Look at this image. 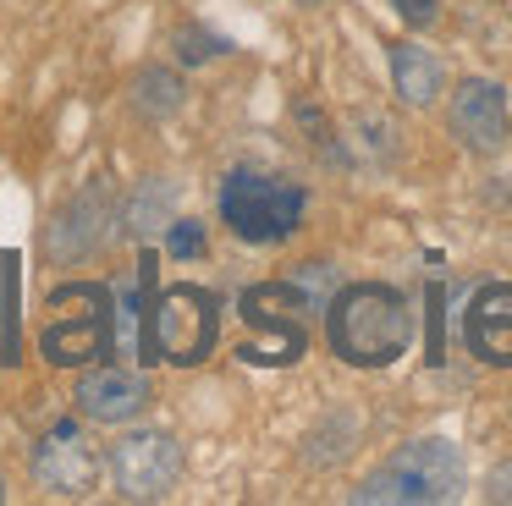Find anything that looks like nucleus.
Listing matches in <instances>:
<instances>
[{
    "instance_id": "1",
    "label": "nucleus",
    "mask_w": 512,
    "mask_h": 506,
    "mask_svg": "<svg viewBox=\"0 0 512 506\" xmlns=\"http://www.w3.org/2000/svg\"><path fill=\"white\" fill-rule=\"evenodd\" d=\"M325 336L353 369H386L413 347V303L386 281H353L325 303Z\"/></svg>"
},
{
    "instance_id": "2",
    "label": "nucleus",
    "mask_w": 512,
    "mask_h": 506,
    "mask_svg": "<svg viewBox=\"0 0 512 506\" xmlns=\"http://www.w3.org/2000/svg\"><path fill=\"white\" fill-rule=\"evenodd\" d=\"M463 495V451L441 435L397 446L364 484L353 490L358 506H435Z\"/></svg>"
},
{
    "instance_id": "3",
    "label": "nucleus",
    "mask_w": 512,
    "mask_h": 506,
    "mask_svg": "<svg viewBox=\"0 0 512 506\" xmlns=\"http://www.w3.org/2000/svg\"><path fill=\"white\" fill-rule=\"evenodd\" d=\"M303 204H309V193L270 171H232L221 182V220L232 226V237L259 242V248L287 242L303 226Z\"/></svg>"
},
{
    "instance_id": "4",
    "label": "nucleus",
    "mask_w": 512,
    "mask_h": 506,
    "mask_svg": "<svg viewBox=\"0 0 512 506\" xmlns=\"http://www.w3.org/2000/svg\"><path fill=\"white\" fill-rule=\"evenodd\" d=\"M221 341V303L215 292L193 281H171L166 292L155 297V314H149V352L160 363H177V369H193L204 363Z\"/></svg>"
},
{
    "instance_id": "5",
    "label": "nucleus",
    "mask_w": 512,
    "mask_h": 506,
    "mask_svg": "<svg viewBox=\"0 0 512 506\" xmlns=\"http://www.w3.org/2000/svg\"><path fill=\"white\" fill-rule=\"evenodd\" d=\"M105 468L122 501H166L182 479V440L171 429H127L111 440Z\"/></svg>"
},
{
    "instance_id": "6",
    "label": "nucleus",
    "mask_w": 512,
    "mask_h": 506,
    "mask_svg": "<svg viewBox=\"0 0 512 506\" xmlns=\"http://www.w3.org/2000/svg\"><path fill=\"white\" fill-rule=\"evenodd\" d=\"M314 308V297L303 292L298 281H265L243 292V319L259 330L265 341L243 347L248 363H292L309 347V330H303V314Z\"/></svg>"
},
{
    "instance_id": "7",
    "label": "nucleus",
    "mask_w": 512,
    "mask_h": 506,
    "mask_svg": "<svg viewBox=\"0 0 512 506\" xmlns=\"http://www.w3.org/2000/svg\"><path fill=\"white\" fill-rule=\"evenodd\" d=\"M34 479L45 484L50 495H61V501H83V495H94V484H100V451H94V440L83 435V424L56 418V424L39 435Z\"/></svg>"
},
{
    "instance_id": "8",
    "label": "nucleus",
    "mask_w": 512,
    "mask_h": 506,
    "mask_svg": "<svg viewBox=\"0 0 512 506\" xmlns=\"http://www.w3.org/2000/svg\"><path fill=\"white\" fill-rule=\"evenodd\" d=\"M446 127L468 154H496L512 132V110H507V88L496 77H463L446 105Z\"/></svg>"
},
{
    "instance_id": "9",
    "label": "nucleus",
    "mask_w": 512,
    "mask_h": 506,
    "mask_svg": "<svg viewBox=\"0 0 512 506\" xmlns=\"http://www.w3.org/2000/svg\"><path fill=\"white\" fill-rule=\"evenodd\" d=\"M105 226H111V187L94 182V187L72 193L67 204L56 209V220H50V231H45L50 259H61V264L89 259V253L105 242Z\"/></svg>"
},
{
    "instance_id": "10",
    "label": "nucleus",
    "mask_w": 512,
    "mask_h": 506,
    "mask_svg": "<svg viewBox=\"0 0 512 506\" xmlns=\"http://www.w3.org/2000/svg\"><path fill=\"white\" fill-rule=\"evenodd\" d=\"M83 418L94 424H133L149 407V380L138 369H122V363H105V369H89L72 391Z\"/></svg>"
},
{
    "instance_id": "11",
    "label": "nucleus",
    "mask_w": 512,
    "mask_h": 506,
    "mask_svg": "<svg viewBox=\"0 0 512 506\" xmlns=\"http://www.w3.org/2000/svg\"><path fill=\"white\" fill-rule=\"evenodd\" d=\"M468 352L512 369V281H496L468 303Z\"/></svg>"
},
{
    "instance_id": "12",
    "label": "nucleus",
    "mask_w": 512,
    "mask_h": 506,
    "mask_svg": "<svg viewBox=\"0 0 512 506\" xmlns=\"http://www.w3.org/2000/svg\"><path fill=\"white\" fill-rule=\"evenodd\" d=\"M105 341H111V325H105V297H89V314L83 319H61V325L45 330V358L50 363H83V358H100Z\"/></svg>"
},
{
    "instance_id": "13",
    "label": "nucleus",
    "mask_w": 512,
    "mask_h": 506,
    "mask_svg": "<svg viewBox=\"0 0 512 506\" xmlns=\"http://www.w3.org/2000/svg\"><path fill=\"white\" fill-rule=\"evenodd\" d=\"M441 83H446V72H441V61H435L424 44H413V39L391 44V88H397L402 105H413V110L435 105Z\"/></svg>"
},
{
    "instance_id": "14",
    "label": "nucleus",
    "mask_w": 512,
    "mask_h": 506,
    "mask_svg": "<svg viewBox=\"0 0 512 506\" xmlns=\"http://www.w3.org/2000/svg\"><path fill=\"white\" fill-rule=\"evenodd\" d=\"M122 220H127L133 237H155V231H166L171 226V182L166 176H149V182L127 198Z\"/></svg>"
},
{
    "instance_id": "15",
    "label": "nucleus",
    "mask_w": 512,
    "mask_h": 506,
    "mask_svg": "<svg viewBox=\"0 0 512 506\" xmlns=\"http://www.w3.org/2000/svg\"><path fill=\"white\" fill-rule=\"evenodd\" d=\"M182 77L171 72V66H144L138 72V83H133V105L144 110V116H155V121H166V116H177L182 110Z\"/></svg>"
},
{
    "instance_id": "16",
    "label": "nucleus",
    "mask_w": 512,
    "mask_h": 506,
    "mask_svg": "<svg viewBox=\"0 0 512 506\" xmlns=\"http://www.w3.org/2000/svg\"><path fill=\"white\" fill-rule=\"evenodd\" d=\"M166 253L171 259H199L204 253V226L199 220H171L166 226Z\"/></svg>"
},
{
    "instance_id": "17",
    "label": "nucleus",
    "mask_w": 512,
    "mask_h": 506,
    "mask_svg": "<svg viewBox=\"0 0 512 506\" xmlns=\"http://www.w3.org/2000/svg\"><path fill=\"white\" fill-rule=\"evenodd\" d=\"M210 50H226V44L215 39V33H204V28H177V55H182L188 66H193V61H204Z\"/></svg>"
},
{
    "instance_id": "18",
    "label": "nucleus",
    "mask_w": 512,
    "mask_h": 506,
    "mask_svg": "<svg viewBox=\"0 0 512 506\" xmlns=\"http://www.w3.org/2000/svg\"><path fill=\"white\" fill-rule=\"evenodd\" d=\"M397 6V17L408 22V28H430L435 17H441V0H391Z\"/></svg>"
},
{
    "instance_id": "19",
    "label": "nucleus",
    "mask_w": 512,
    "mask_h": 506,
    "mask_svg": "<svg viewBox=\"0 0 512 506\" xmlns=\"http://www.w3.org/2000/svg\"><path fill=\"white\" fill-rule=\"evenodd\" d=\"M490 501H512V462L490 473Z\"/></svg>"
},
{
    "instance_id": "20",
    "label": "nucleus",
    "mask_w": 512,
    "mask_h": 506,
    "mask_svg": "<svg viewBox=\"0 0 512 506\" xmlns=\"http://www.w3.org/2000/svg\"><path fill=\"white\" fill-rule=\"evenodd\" d=\"M0 501H6V484H0Z\"/></svg>"
}]
</instances>
